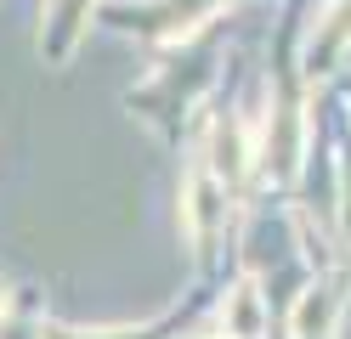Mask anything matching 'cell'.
<instances>
[{
  "instance_id": "cell-1",
  "label": "cell",
  "mask_w": 351,
  "mask_h": 339,
  "mask_svg": "<svg viewBox=\"0 0 351 339\" xmlns=\"http://www.w3.org/2000/svg\"><path fill=\"white\" fill-rule=\"evenodd\" d=\"M328 311H335V294H306V300H300V311H295V334H306V339H312V328L323 334L328 328Z\"/></svg>"
}]
</instances>
